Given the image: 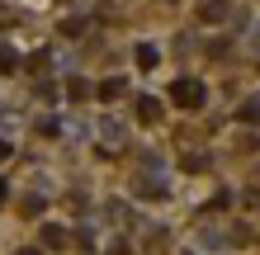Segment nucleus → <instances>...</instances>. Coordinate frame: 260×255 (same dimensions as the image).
I'll return each mask as SVG.
<instances>
[{
	"label": "nucleus",
	"instance_id": "f257e3e1",
	"mask_svg": "<svg viewBox=\"0 0 260 255\" xmlns=\"http://www.w3.org/2000/svg\"><path fill=\"white\" fill-rule=\"evenodd\" d=\"M171 104H180V109H204V85L199 81H175L171 85Z\"/></svg>",
	"mask_w": 260,
	"mask_h": 255
},
{
	"label": "nucleus",
	"instance_id": "f03ea898",
	"mask_svg": "<svg viewBox=\"0 0 260 255\" xmlns=\"http://www.w3.org/2000/svg\"><path fill=\"white\" fill-rule=\"evenodd\" d=\"M137 118H142V123H156V118H161V104L156 99H137Z\"/></svg>",
	"mask_w": 260,
	"mask_h": 255
},
{
	"label": "nucleus",
	"instance_id": "7ed1b4c3",
	"mask_svg": "<svg viewBox=\"0 0 260 255\" xmlns=\"http://www.w3.org/2000/svg\"><path fill=\"white\" fill-rule=\"evenodd\" d=\"M95 95H100V99H104V104H114V99H118V95H123V81H118V76H114V81H104V85H100V90H95Z\"/></svg>",
	"mask_w": 260,
	"mask_h": 255
},
{
	"label": "nucleus",
	"instance_id": "20e7f679",
	"mask_svg": "<svg viewBox=\"0 0 260 255\" xmlns=\"http://www.w3.org/2000/svg\"><path fill=\"white\" fill-rule=\"evenodd\" d=\"M156 62H161V52L151 48V43H142V48H137V66H147V71H151Z\"/></svg>",
	"mask_w": 260,
	"mask_h": 255
},
{
	"label": "nucleus",
	"instance_id": "39448f33",
	"mask_svg": "<svg viewBox=\"0 0 260 255\" xmlns=\"http://www.w3.org/2000/svg\"><path fill=\"white\" fill-rule=\"evenodd\" d=\"M14 66H19V57H14L10 48H0V71H5V76H10V71H14Z\"/></svg>",
	"mask_w": 260,
	"mask_h": 255
},
{
	"label": "nucleus",
	"instance_id": "423d86ee",
	"mask_svg": "<svg viewBox=\"0 0 260 255\" xmlns=\"http://www.w3.org/2000/svg\"><path fill=\"white\" fill-rule=\"evenodd\" d=\"M241 118H246V123H260V99H251V104H241Z\"/></svg>",
	"mask_w": 260,
	"mask_h": 255
},
{
	"label": "nucleus",
	"instance_id": "0eeeda50",
	"mask_svg": "<svg viewBox=\"0 0 260 255\" xmlns=\"http://www.w3.org/2000/svg\"><path fill=\"white\" fill-rule=\"evenodd\" d=\"M204 19H208V24H222V19H227V5H208Z\"/></svg>",
	"mask_w": 260,
	"mask_h": 255
},
{
	"label": "nucleus",
	"instance_id": "6e6552de",
	"mask_svg": "<svg viewBox=\"0 0 260 255\" xmlns=\"http://www.w3.org/2000/svg\"><path fill=\"white\" fill-rule=\"evenodd\" d=\"M5 156H10V142H0V161H5Z\"/></svg>",
	"mask_w": 260,
	"mask_h": 255
},
{
	"label": "nucleus",
	"instance_id": "1a4fd4ad",
	"mask_svg": "<svg viewBox=\"0 0 260 255\" xmlns=\"http://www.w3.org/2000/svg\"><path fill=\"white\" fill-rule=\"evenodd\" d=\"M24 255H38V250H24Z\"/></svg>",
	"mask_w": 260,
	"mask_h": 255
}]
</instances>
